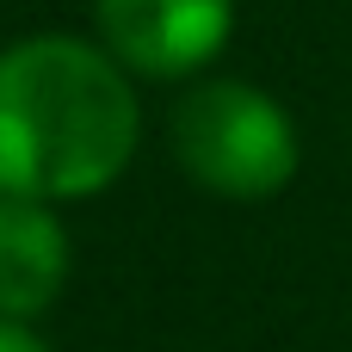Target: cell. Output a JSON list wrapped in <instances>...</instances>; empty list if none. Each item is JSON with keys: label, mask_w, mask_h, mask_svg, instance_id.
Listing matches in <instances>:
<instances>
[{"label": "cell", "mask_w": 352, "mask_h": 352, "mask_svg": "<svg viewBox=\"0 0 352 352\" xmlns=\"http://www.w3.org/2000/svg\"><path fill=\"white\" fill-rule=\"evenodd\" d=\"M136 93L111 50L80 37H19L0 50V192L87 198L136 155Z\"/></svg>", "instance_id": "1"}, {"label": "cell", "mask_w": 352, "mask_h": 352, "mask_svg": "<svg viewBox=\"0 0 352 352\" xmlns=\"http://www.w3.org/2000/svg\"><path fill=\"white\" fill-rule=\"evenodd\" d=\"M173 155L217 198H272L297 173V130L272 93L204 80L173 105Z\"/></svg>", "instance_id": "2"}, {"label": "cell", "mask_w": 352, "mask_h": 352, "mask_svg": "<svg viewBox=\"0 0 352 352\" xmlns=\"http://www.w3.org/2000/svg\"><path fill=\"white\" fill-rule=\"evenodd\" d=\"M105 50L148 80L198 74L235 31V0H93Z\"/></svg>", "instance_id": "3"}, {"label": "cell", "mask_w": 352, "mask_h": 352, "mask_svg": "<svg viewBox=\"0 0 352 352\" xmlns=\"http://www.w3.org/2000/svg\"><path fill=\"white\" fill-rule=\"evenodd\" d=\"M68 278V229L37 198L0 192V316L31 322L62 297Z\"/></svg>", "instance_id": "4"}, {"label": "cell", "mask_w": 352, "mask_h": 352, "mask_svg": "<svg viewBox=\"0 0 352 352\" xmlns=\"http://www.w3.org/2000/svg\"><path fill=\"white\" fill-rule=\"evenodd\" d=\"M0 352H50V346H43V334H37L31 322H12V316H0Z\"/></svg>", "instance_id": "5"}]
</instances>
